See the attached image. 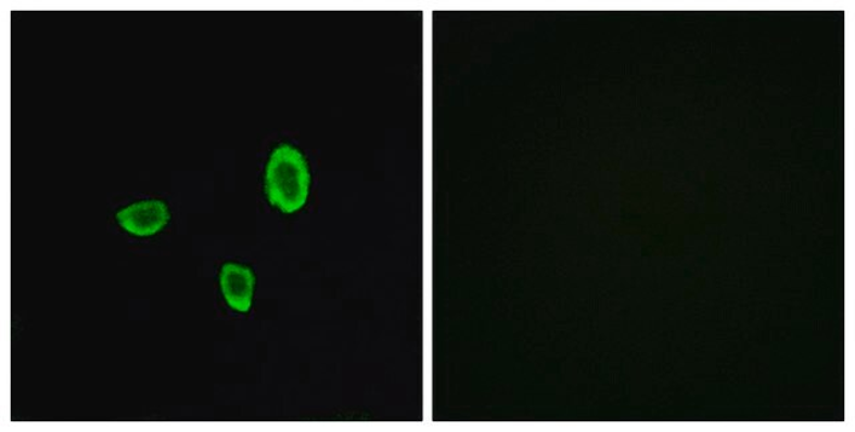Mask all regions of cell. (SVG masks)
Segmentation results:
<instances>
[{
    "mask_svg": "<svg viewBox=\"0 0 855 432\" xmlns=\"http://www.w3.org/2000/svg\"><path fill=\"white\" fill-rule=\"evenodd\" d=\"M267 195L281 211L303 209L309 195L310 174L304 155L296 147L281 144L271 154L267 167Z\"/></svg>",
    "mask_w": 855,
    "mask_h": 432,
    "instance_id": "1",
    "label": "cell"
},
{
    "mask_svg": "<svg viewBox=\"0 0 855 432\" xmlns=\"http://www.w3.org/2000/svg\"><path fill=\"white\" fill-rule=\"evenodd\" d=\"M115 217L125 232L137 236H152L165 228L170 212L165 201L143 200L126 207Z\"/></svg>",
    "mask_w": 855,
    "mask_h": 432,
    "instance_id": "2",
    "label": "cell"
},
{
    "mask_svg": "<svg viewBox=\"0 0 855 432\" xmlns=\"http://www.w3.org/2000/svg\"><path fill=\"white\" fill-rule=\"evenodd\" d=\"M219 284L230 307L239 313H247L251 310L254 285H256L251 269L235 263L225 264Z\"/></svg>",
    "mask_w": 855,
    "mask_h": 432,
    "instance_id": "3",
    "label": "cell"
}]
</instances>
